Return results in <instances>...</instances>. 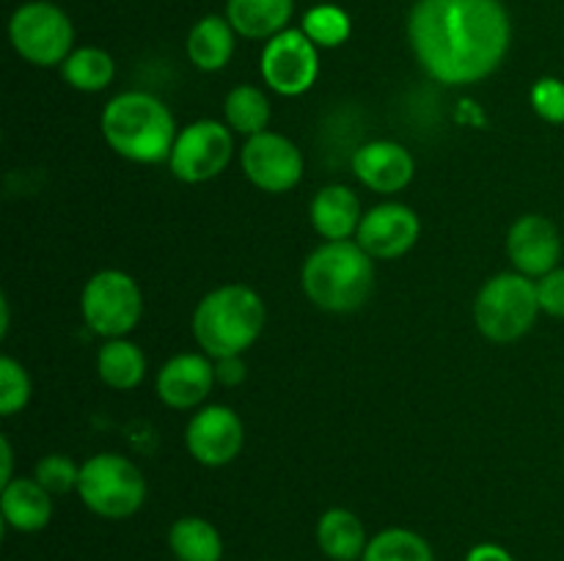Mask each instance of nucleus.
Instances as JSON below:
<instances>
[{
    "mask_svg": "<svg viewBox=\"0 0 564 561\" xmlns=\"http://www.w3.org/2000/svg\"><path fill=\"white\" fill-rule=\"evenodd\" d=\"M408 42L419 66L444 86H474L494 75L512 42L501 0H416Z\"/></svg>",
    "mask_w": 564,
    "mask_h": 561,
    "instance_id": "nucleus-1",
    "label": "nucleus"
},
{
    "mask_svg": "<svg viewBox=\"0 0 564 561\" xmlns=\"http://www.w3.org/2000/svg\"><path fill=\"white\" fill-rule=\"evenodd\" d=\"M99 130L116 154L143 165L169 160L180 135L171 110L147 91H124L110 99Z\"/></svg>",
    "mask_w": 564,
    "mask_h": 561,
    "instance_id": "nucleus-2",
    "label": "nucleus"
},
{
    "mask_svg": "<svg viewBox=\"0 0 564 561\" xmlns=\"http://www.w3.org/2000/svg\"><path fill=\"white\" fill-rule=\"evenodd\" d=\"M301 284L308 300L323 311H358L375 289L372 256L352 240L325 242L303 264Z\"/></svg>",
    "mask_w": 564,
    "mask_h": 561,
    "instance_id": "nucleus-3",
    "label": "nucleus"
},
{
    "mask_svg": "<svg viewBox=\"0 0 564 561\" xmlns=\"http://www.w3.org/2000/svg\"><path fill=\"white\" fill-rule=\"evenodd\" d=\"M264 302L251 286L226 284L204 295L193 314V336L209 358L242 355L262 336Z\"/></svg>",
    "mask_w": 564,
    "mask_h": 561,
    "instance_id": "nucleus-4",
    "label": "nucleus"
},
{
    "mask_svg": "<svg viewBox=\"0 0 564 561\" xmlns=\"http://www.w3.org/2000/svg\"><path fill=\"white\" fill-rule=\"evenodd\" d=\"M540 314L538 280L523 273H499L479 289L474 319L485 339L516 341L532 330Z\"/></svg>",
    "mask_w": 564,
    "mask_h": 561,
    "instance_id": "nucleus-5",
    "label": "nucleus"
},
{
    "mask_svg": "<svg viewBox=\"0 0 564 561\" xmlns=\"http://www.w3.org/2000/svg\"><path fill=\"white\" fill-rule=\"evenodd\" d=\"M77 495L99 517L124 520L147 501V479L121 454H97L80 465Z\"/></svg>",
    "mask_w": 564,
    "mask_h": 561,
    "instance_id": "nucleus-6",
    "label": "nucleus"
},
{
    "mask_svg": "<svg viewBox=\"0 0 564 561\" xmlns=\"http://www.w3.org/2000/svg\"><path fill=\"white\" fill-rule=\"evenodd\" d=\"M11 47L33 66H61L75 44V28L64 9L47 0L22 3L9 20Z\"/></svg>",
    "mask_w": 564,
    "mask_h": 561,
    "instance_id": "nucleus-7",
    "label": "nucleus"
},
{
    "mask_svg": "<svg viewBox=\"0 0 564 561\" xmlns=\"http://www.w3.org/2000/svg\"><path fill=\"white\" fill-rule=\"evenodd\" d=\"M143 297L135 278L124 270H99L86 280L80 295L83 322L105 339H124L138 324Z\"/></svg>",
    "mask_w": 564,
    "mask_h": 561,
    "instance_id": "nucleus-8",
    "label": "nucleus"
},
{
    "mask_svg": "<svg viewBox=\"0 0 564 561\" xmlns=\"http://www.w3.org/2000/svg\"><path fill=\"white\" fill-rule=\"evenodd\" d=\"M231 152H235V141H231L229 127L215 119H198L182 127L180 135H176L169 157L171 174L187 185L209 182L224 174Z\"/></svg>",
    "mask_w": 564,
    "mask_h": 561,
    "instance_id": "nucleus-9",
    "label": "nucleus"
},
{
    "mask_svg": "<svg viewBox=\"0 0 564 561\" xmlns=\"http://www.w3.org/2000/svg\"><path fill=\"white\" fill-rule=\"evenodd\" d=\"M264 82L281 97H301L317 82L319 55L317 44L301 31L286 28L264 42L262 61H259Z\"/></svg>",
    "mask_w": 564,
    "mask_h": 561,
    "instance_id": "nucleus-10",
    "label": "nucleus"
},
{
    "mask_svg": "<svg viewBox=\"0 0 564 561\" xmlns=\"http://www.w3.org/2000/svg\"><path fill=\"white\" fill-rule=\"evenodd\" d=\"M242 170L264 193H286L301 182L303 154L279 132H259L242 146Z\"/></svg>",
    "mask_w": 564,
    "mask_h": 561,
    "instance_id": "nucleus-11",
    "label": "nucleus"
},
{
    "mask_svg": "<svg viewBox=\"0 0 564 561\" xmlns=\"http://www.w3.org/2000/svg\"><path fill=\"white\" fill-rule=\"evenodd\" d=\"M185 443L193 460L207 468H220L237 460L246 443V429L231 407L209 405L191 418Z\"/></svg>",
    "mask_w": 564,
    "mask_h": 561,
    "instance_id": "nucleus-12",
    "label": "nucleus"
},
{
    "mask_svg": "<svg viewBox=\"0 0 564 561\" xmlns=\"http://www.w3.org/2000/svg\"><path fill=\"white\" fill-rule=\"evenodd\" d=\"M422 234L419 215L408 204L386 201L369 209L361 218L356 237L358 245L372 258H400L411 251Z\"/></svg>",
    "mask_w": 564,
    "mask_h": 561,
    "instance_id": "nucleus-13",
    "label": "nucleus"
},
{
    "mask_svg": "<svg viewBox=\"0 0 564 561\" xmlns=\"http://www.w3.org/2000/svg\"><path fill=\"white\" fill-rule=\"evenodd\" d=\"M507 253L518 273L529 278H543L551 270H556L562 258L560 229L545 215H523L510 226Z\"/></svg>",
    "mask_w": 564,
    "mask_h": 561,
    "instance_id": "nucleus-14",
    "label": "nucleus"
},
{
    "mask_svg": "<svg viewBox=\"0 0 564 561\" xmlns=\"http://www.w3.org/2000/svg\"><path fill=\"white\" fill-rule=\"evenodd\" d=\"M215 363L198 352H182L163 363L158 374V396L174 410H193L209 396L215 385Z\"/></svg>",
    "mask_w": 564,
    "mask_h": 561,
    "instance_id": "nucleus-15",
    "label": "nucleus"
},
{
    "mask_svg": "<svg viewBox=\"0 0 564 561\" xmlns=\"http://www.w3.org/2000/svg\"><path fill=\"white\" fill-rule=\"evenodd\" d=\"M352 174L375 193H397L411 185L416 174L411 152L394 141L364 143L352 154Z\"/></svg>",
    "mask_w": 564,
    "mask_h": 561,
    "instance_id": "nucleus-16",
    "label": "nucleus"
},
{
    "mask_svg": "<svg viewBox=\"0 0 564 561\" xmlns=\"http://www.w3.org/2000/svg\"><path fill=\"white\" fill-rule=\"evenodd\" d=\"M0 515L14 531L36 534L53 517V495L36 479H11L0 493Z\"/></svg>",
    "mask_w": 564,
    "mask_h": 561,
    "instance_id": "nucleus-17",
    "label": "nucleus"
},
{
    "mask_svg": "<svg viewBox=\"0 0 564 561\" xmlns=\"http://www.w3.org/2000/svg\"><path fill=\"white\" fill-rule=\"evenodd\" d=\"M312 226L325 242L350 240L361 226V204L347 185H325L312 198Z\"/></svg>",
    "mask_w": 564,
    "mask_h": 561,
    "instance_id": "nucleus-18",
    "label": "nucleus"
},
{
    "mask_svg": "<svg viewBox=\"0 0 564 561\" xmlns=\"http://www.w3.org/2000/svg\"><path fill=\"white\" fill-rule=\"evenodd\" d=\"M295 0H229L226 20L246 38H273L286 31Z\"/></svg>",
    "mask_w": 564,
    "mask_h": 561,
    "instance_id": "nucleus-19",
    "label": "nucleus"
},
{
    "mask_svg": "<svg viewBox=\"0 0 564 561\" xmlns=\"http://www.w3.org/2000/svg\"><path fill=\"white\" fill-rule=\"evenodd\" d=\"M235 28L218 14H207L187 33V58L202 72L224 69L235 53Z\"/></svg>",
    "mask_w": 564,
    "mask_h": 561,
    "instance_id": "nucleus-20",
    "label": "nucleus"
},
{
    "mask_svg": "<svg viewBox=\"0 0 564 561\" xmlns=\"http://www.w3.org/2000/svg\"><path fill=\"white\" fill-rule=\"evenodd\" d=\"M317 544L330 561H361L369 539L350 509H328L317 522Z\"/></svg>",
    "mask_w": 564,
    "mask_h": 561,
    "instance_id": "nucleus-21",
    "label": "nucleus"
},
{
    "mask_svg": "<svg viewBox=\"0 0 564 561\" xmlns=\"http://www.w3.org/2000/svg\"><path fill=\"white\" fill-rule=\"evenodd\" d=\"M97 372L113 391H132L147 374V355L127 339H108L97 355Z\"/></svg>",
    "mask_w": 564,
    "mask_h": 561,
    "instance_id": "nucleus-22",
    "label": "nucleus"
},
{
    "mask_svg": "<svg viewBox=\"0 0 564 561\" xmlns=\"http://www.w3.org/2000/svg\"><path fill=\"white\" fill-rule=\"evenodd\" d=\"M169 548L176 561H220L224 539L218 528L204 517H180L169 528Z\"/></svg>",
    "mask_w": 564,
    "mask_h": 561,
    "instance_id": "nucleus-23",
    "label": "nucleus"
},
{
    "mask_svg": "<svg viewBox=\"0 0 564 561\" xmlns=\"http://www.w3.org/2000/svg\"><path fill=\"white\" fill-rule=\"evenodd\" d=\"M61 75L77 91L97 94L113 82L116 64L110 53H105L102 47H80L72 50L69 58L61 64Z\"/></svg>",
    "mask_w": 564,
    "mask_h": 561,
    "instance_id": "nucleus-24",
    "label": "nucleus"
},
{
    "mask_svg": "<svg viewBox=\"0 0 564 561\" xmlns=\"http://www.w3.org/2000/svg\"><path fill=\"white\" fill-rule=\"evenodd\" d=\"M226 124L242 135H259L268 130L270 121V99L264 97L262 88L257 86H237L231 88L224 102Z\"/></svg>",
    "mask_w": 564,
    "mask_h": 561,
    "instance_id": "nucleus-25",
    "label": "nucleus"
},
{
    "mask_svg": "<svg viewBox=\"0 0 564 561\" xmlns=\"http://www.w3.org/2000/svg\"><path fill=\"white\" fill-rule=\"evenodd\" d=\"M361 561H435L427 539L411 528H386L369 539Z\"/></svg>",
    "mask_w": 564,
    "mask_h": 561,
    "instance_id": "nucleus-26",
    "label": "nucleus"
},
{
    "mask_svg": "<svg viewBox=\"0 0 564 561\" xmlns=\"http://www.w3.org/2000/svg\"><path fill=\"white\" fill-rule=\"evenodd\" d=\"M301 31L317 47H341L352 33V20L345 9L334 3H319L303 14Z\"/></svg>",
    "mask_w": 564,
    "mask_h": 561,
    "instance_id": "nucleus-27",
    "label": "nucleus"
},
{
    "mask_svg": "<svg viewBox=\"0 0 564 561\" xmlns=\"http://www.w3.org/2000/svg\"><path fill=\"white\" fill-rule=\"evenodd\" d=\"M31 402V377L14 358H0V413L14 416Z\"/></svg>",
    "mask_w": 564,
    "mask_h": 561,
    "instance_id": "nucleus-28",
    "label": "nucleus"
},
{
    "mask_svg": "<svg viewBox=\"0 0 564 561\" xmlns=\"http://www.w3.org/2000/svg\"><path fill=\"white\" fill-rule=\"evenodd\" d=\"M33 479H36L50 495H64L69 493V490H77V482H80V468H77L69 457L50 454L36 462V473H33Z\"/></svg>",
    "mask_w": 564,
    "mask_h": 561,
    "instance_id": "nucleus-29",
    "label": "nucleus"
},
{
    "mask_svg": "<svg viewBox=\"0 0 564 561\" xmlns=\"http://www.w3.org/2000/svg\"><path fill=\"white\" fill-rule=\"evenodd\" d=\"M534 113L549 124H564V80L560 77H540L529 91Z\"/></svg>",
    "mask_w": 564,
    "mask_h": 561,
    "instance_id": "nucleus-30",
    "label": "nucleus"
},
{
    "mask_svg": "<svg viewBox=\"0 0 564 561\" xmlns=\"http://www.w3.org/2000/svg\"><path fill=\"white\" fill-rule=\"evenodd\" d=\"M538 297H540V311L549 317L564 319V267L551 270L549 275L538 280Z\"/></svg>",
    "mask_w": 564,
    "mask_h": 561,
    "instance_id": "nucleus-31",
    "label": "nucleus"
},
{
    "mask_svg": "<svg viewBox=\"0 0 564 561\" xmlns=\"http://www.w3.org/2000/svg\"><path fill=\"white\" fill-rule=\"evenodd\" d=\"M215 377L220 385H237L246 380V363L240 361V355L235 358H220L215 361Z\"/></svg>",
    "mask_w": 564,
    "mask_h": 561,
    "instance_id": "nucleus-32",
    "label": "nucleus"
},
{
    "mask_svg": "<svg viewBox=\"0 0 564 561\" xmlns=\"http://www.w3.org/2000/svg\"><path fill=\"white\" fill-rule=\"evenodd\" d=\"M466 561H516V559H512L510 550L501 548V544L482 542V544H474V548L468 550Z\"/></svg>",
    "mask_w": 564,
    "mask_h": 561,
    "instance_id": "nucleus-33",
    "label": "nucleus"
},
{
    "mask_svg": "<svg viewBox=\"0 0 564 561\" xmlns=\"http://www.w3.org/2000/svg\"><path fill=\"white\" fill-rule=\"evenodd\" d=\"M0 460H3V471H0V484H9L11 482V460H14V454H11L9 438H0Z\"/></svg>",
    "mask_w": 564,
    "mask_h": 561,
    "instance_id": "nucleus-34",
    "label": "nucleus"
}]
</instances>
